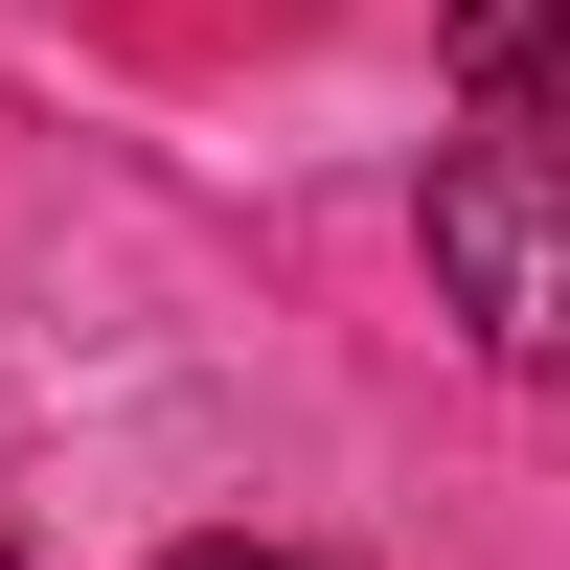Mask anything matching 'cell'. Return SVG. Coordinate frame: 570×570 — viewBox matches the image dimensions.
<instances>
[{
	"label": "cell",
	"instance_id": "cell-2",
	"mask_svg": "<svg viewBox=\"0 0 570 570\" xmlns=\"http://www.w3.org/2000/svg\"><path fill=\"white\" fill-rule=\"evenodd\" d=\"M434 69H456V115H570V0H456Z\"/></svg>",
	"mask_w": 570,
	"mask_h": 570
},
{
	"label": "cell",
	"instance_id": "cell-3",
	"mask_svg": "<svg viewBox=\"0 0 570 570\" xmlns=\"http://www.w3.org/2000/svg\"><path fill=\"white\" fill-rule=\"evenodd\" d=\"M160 570H320V548H160Z\"/></svg>",
	"mask_w": 570,
	"mask_h": 570
},
{
	"label": "cell",
	"instance_id": "cell-1",
	"mask_svg": "<svg viewBox=\"0 0 570 570\" xmlns=\"http://www.w3.org/2000/svg\"><path fill=\"white\" fill-rule=\"evenodd\" d=\"M434 297H456V343L502 365V389H548L570 411V115H480L434 160Z\"/></svg>",
	"mask_w": 570,
	"mask_h": 570
}]
</instances>
